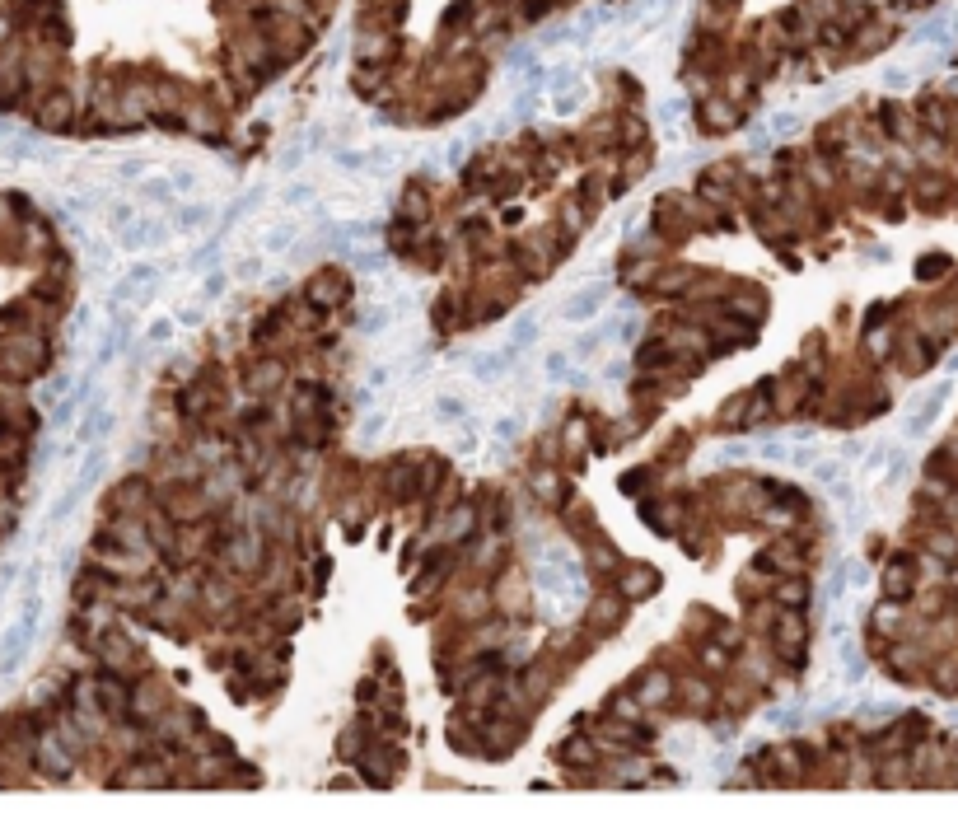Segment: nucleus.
<instances>
[{"instance_id":"1","label":"nucleus","mask_w":958,"mask_h":837,"mask_svg":"<svg viewBox=\"0 0 958 837\" xmlns=\"http://www.w3.org/2000/svg\"><path fill=\"white\" fill-rule=\"evenodd\" d=\"M43 613H47V590H43V562H33L24 576H19V599H15V613L10 622L0 627V674H15L24 655L33 650L38 641V627H43Z\"/></svg>"},{"instance_id":"2","label":"nucleus","mask_w":958,"mask_h":837,"mask_svg":"<svg viewBox=\"0 0 958 837\" xmlns=\"http://www.w3.org/2000/svg\"><path fill=\"white\" fill-rule=\"evenodd\" d=\"M533 585H538V594H543V613L552 622L575 618L580 604H585V576H580V562H575L566 548L547 552L543 562H538Z\"/></svg>"},{"instance_id":"3","label":"nucleus","mask_w":958,"mask_h":837,"mask_svg":"<svg viewBox=\"0 0 958 837\" xmlns=\"http://www.w3.org/2000/svg\"><path fill=\"white\" fill-rule=\"evenodd\" d=\"M949 398H954V379H949V375L935 379V384H926V389L907 403V412L898 417L902 440H921V435L935 431V421L944 417V403H949Z\"/></svg>"},{"instance_id":"4","label":"nucleus","mask_w":958,"mask_h":837,"mask_svg":"<svg viewBox=\"0 0 958 837\" xmlns=\"http://www.w3.org/2000/svg\"><path fill=\"white\" fill-rule=\"evenodd\" d=\"M117 239V248L127 253V258H145V253H155V248H164L173 239V225L164 216H136V220H127L122 230L113 234Z\"/></svg>"},{"instance_id":"5","label":"nucleus","mask_w":958,"mask_h":837,"mask_svg":"<svg viewBox=\"0 0 958 837\" xmlns=\"http://www.w3.org/2000/svg\"><path fill=\"white\" fill-rule=\"evenodd\" d=\"M159 281H164V267H159V262H150V258L131 262L127 272H122V281L113 286V295H108V314H113V309H127L131 300H150Z\"/></svg>"},{"instance_id":"6","label":"nucleus","mask_w":958,"mask_h":837,"mask_svg":"<svg viewBox=\"0 0 958 837\" xmlns=\"http://www.w3.org/2000/svg\"><path fill=\"white\" fill-rule=\"evenodd\" d=\"M608 300H613V286L608 281H594V286H580L571 290L566 300H561V323H575V328H585V323H599L603 309H608Z\"/></svg>"},{"instance_id":"7","label":"nucleus","mask_w":958,"mask_h":837,"mask_svg":"<svg viewBox=\"0 0 958 837\" xmlns=\"http://www.w3.org/2000/svg\"><path fill=\"white\" fill-rule=\"evenodd\" d=\"M300 239H304V225H300L295 216L272 220V225L258 234V253H262V258H286V253L300 244Z\"/></svg>"},{"instance_id":"8","label":"nucleus","mask_w":958,"mask_h":837,"mask_svg":"<svg viewBox=\"0 0 958 837\" xmlns=\"http://www.w3.org/2000/svg\"><path fill=\"white\" fill-rule=\"evenodd\" d=\"M533 342H538V314H524V318L515 323V328L505 332V342H501L496 351H501V361L510 365V370H515V365L533 351Z\"/></svg>"},{"instance_id":"9","label":"nucleus","mask_w":958,"mask_h":837,"mask_svg":"<svg viewBox=\"0 0 958 837\" xmlns=\"http://www.w3.org/2000/svg\"><path fill=\"white\" fill-rule=\"evenodd\" d=\"M211 220H215L211 202H201V197H183V202H173V220H169V225L178 234H201Z\"/></svg>"},{"instance_id":"10","label":"nucleus","mask_w":958,"mask_h":837,"mask_svg":"<svg viewBox=\"0 0 958 837\" xmlns=\"http://www.w3.org/2000/svg\"><path fill=\"white\" fill-rule=\"evenodd\" d=\"M314 211H328L332 220H351V216H365V188H351V192H328L318 197Z\"/></svg>"},{"instance_id":"11","label":"nucleus","mask_w":958,"mask_h":837,"mask_svg":"<svg viewBox=\"0 0 958 837\" xmlns=\"http://www.w3.org/2000/svg\"><path fill=\"white\" fill-rule=\"evenodd\" d=\"M468 403L458 398V393H440L435 398V426H444V431H458V426H468Z\"/></svg>"},{"instance_id":"12","label":"nucleus","mask_w":958,"mask_h":837,"mask_svg":"<svg viewBox=\"0 0 958 837\" xmlns=\"http://www.w3.org/2000/svg\"><path fill=\"white\" fill-rule=\"evenodd\" d=\"M281 202H286V211H314V206H318V188H314V183H286Z\"/></svg>"},{"instance_id":"13","label":"nucleus","mask_w":958,"mask_h":837,"mask_svg":"<svg viewBox=\"0 0 958 837\" xmlns=\"http://www.w3.org/2000/svg\"><path fill=\"white\" fill-rule=\"evenodd\" d=\"M178 332H183V328L173 323V314H159V318H150V328H145V342H150V347H169Z\"/></svg>"},{"instance_id":"14","label":"nucleus","mask_w":958,"mask_h":837,"mask_svg":"<svg viewBox=\"0 0 958 837\" xmlns=\"http://www.w3.org/2000/svg\"><path fill=\"white\" fill-rule=\"evenodd\" d=\"M225 290H229V272H206V276L197 281V290H192V295H197V300H206V304H215L220 295H225Z\"/></svg>"},{"instance_id":"15","label":"nucleus","mask_w":958,"mask_h":837,"mask_svg":"<svg viewBox=\"0 0 958 837\" xmlns=\"http://www.w3.org/2000/svg\"><path fill=\"white\" fill-rule=\"evenodd\" d=\"M262 272H267V258H262V253H244V258L229 267V281H258Z\"/></svg>"},{"instance_id":"16","label":"nucleus","mask_w":958,"mask_h":837,"mask_svg":"<svg viewBox=\"0 0 958 837\" xmlns=\"http://www.w3.org/2000/svg\"><path fill=\"white\" fill-rule=\"evenodd\" d=\"M136 216H141V202H131V197H122V202H113V206H108V230H122V225H127V220H136Z\"/></svg>"},{"instance_id":"17","label":"nucleus","mask_w":958,"mask_h":837,"mask_svg":"<svg viewBox=\"0 0 958 837\" xmlns=\"http://www.w3.org/2000/svg\"><path fill=\"white\" fill-rule=\"evenodd\" d=\"M543 375L552 379V384H566V379H571V351H552L543 365Z\"/></svg>"},{"instance_id":"18","label":"nucleus","mask_w":958,"mask_h":837,"mask_svg":"<svg viewBox=\"0 0 958 837\" xmlns=\"http://www.w3.org/2000/svg\"><path fill=\"white\" fill-rule=\"evenodd\" d=\"M384 426H388V407H374L370 417L360 421V440H365V445H374V440L384 435Z\"/></svg>"},{"instance_id":"19","label":"nucleus","mask_w":958,"mask_h":837,"mask_svg":"<svg viewBox=\"0 0 958 837\" xmlns=\"http://www.w3.org/2000/svg\"><path fill=\"white\" fill-rule=\"evenodd\" d=\"M519 435H524V417L505 412V417L496 421V440H519Z\"/></svg>"},{"instance_id":"20","label":"nucleus","mask_w":958,"mask_h":837,"mask_svg":"<svg viewBox=\"0 0 958 837\" xmlns=\"http://www.w3.org/2000/svg\"><path fill=\"white\" fill-rule=\"evenodd\" d=\"M15 580H19V562H5L0 566V599H5V590H10Z\"/></svg>"}]
</instances>
